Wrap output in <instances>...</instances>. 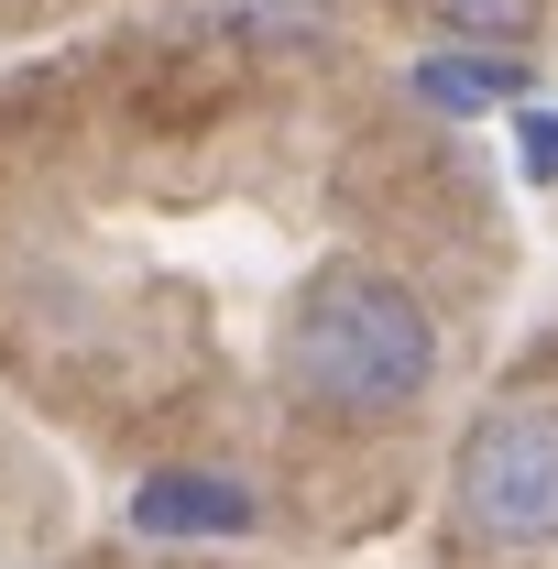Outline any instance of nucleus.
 Listing matches in <instances>:
<instances>
[{
    "mask_svg": "<svg viewBox=\"0 0 558 569\" xmlns=\"http://www.w3.org/2000/svg\"><path fill=\"white\" fill-rule=\"evenodd\" d=\"M285 383H296V406H318L340 427L427 406V383H438L427 296L383 263H318L307 296L285 307Z\"/></svg>",
    "mask_w": 558,
    "mask_h": 569,
    "instance_id": "nucleus-1",
    "label": "nucleus"
},
{
    "mask_svg": "<svg viewBox=\"0 0 558 569\" xmlns=\"http://www.w3.org/2000/svg\"><path fill=\"white\" fill-rule=\"evenodd\" d=\"M449 503L482 548H515V559L558 548V406H492L460 438Z\"/></svg>",
    "mask_w": 558,
    "mask_h": 569,
    "instance_id": "nucleus-2",
    "label": "nucleus"
},
{
    "mask_svg": "<svg viewBox=\"0 0 558 569\" xmlns=\"http://www.w3.org/2000/svg\"><path fill=\"white\" fill-rule=\"evenodd\" d=\"M263 503L241 493L230 471H142L132 482V526L142 537H252Z\"/></svg>",
    "mask_w": 558,
    "mask_h": 569,
    "instance_id": "nucleus-3",
    "label": "nucleus"
},
{
    "mask_svg": "<svg viewBox=\"0 0 558 569\" xmlns=\"http://www.w3.org/2000/svg\"><path fill=\"white\" fill-rule=\"evenodd\" d=\"M417 99L427 110H504V99H526V56L515 44H438V56H417Z\"/></svg>",
    "mask_w": 558,
    "mask_h": 569,
    "instance_id": "nucleus-4",
    "label": "nucleus"
},
{
    "mask_svg": "<svg viewBox=\"0 0 558 569\" xmlns=\"http://www.w3.org/2000/svg\"><path fill=\"white\" fill-rule=\"evenodd\" d=\"M198 22L230 44H329L340 0H198Z\"/></svg>",
    "mask_w": 558,
    "mask_h": 569,
    "instance_id": "nucleus-5",
    "label": "nucleus"
},
{
    "mask_svg": "<svg viewBox=\"0 0 558 569\" xmlns=\"http://www.w3.org/2000/svg\"><path fill=\"white\" fill-rule=\"evenodd\" d=\"M427 22L449 33V44H537V22H548V0H417Z\"/></svg>",
    "mask_w": 558,
    "mask_h": 569,
    "instance_id": "nucleus-6",
    "label": "nucleus"
},
{
    "mask_svg": "<svg viewBox=\"0 0 558 569\" xmlns=\"http://www.w3.org/2000/svg\"><path fill=\"white\" fill-rule=\"evenodd\" d=\"M515 164H526L537 187H558V110H526V121H515Z\"/></svg>",
    "mask_w": 558,
    "mask_h": 569,
    "instance_id": "nucleus-7",
    "label": "nucleus"
}]
</instances>
